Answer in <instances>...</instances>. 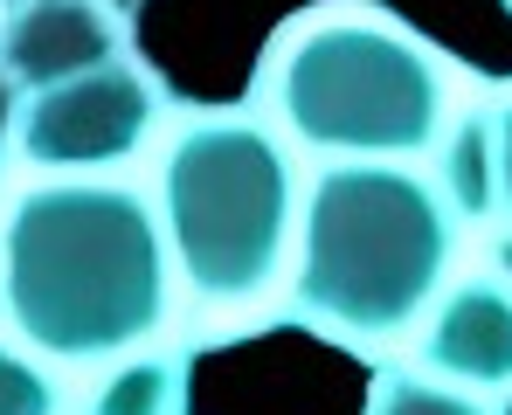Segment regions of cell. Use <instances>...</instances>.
<instances>
[{"label": "cell", "mask_w": 512, "mask_h": 415, "mask_svg": "<svg viewBox=\"0 0 512 415\" xmlns=\"http://www.w3.org/2000/svg\"><path fill=\"white\" fill-rule=\"evenodd\" d=\"M173 249L153 194L104 173H42L0 222V312L56 367H104L167 326Z\"/></svg>", "instance_id": "obj_1"}, {"label": "cell", "mask_w": 512, "mask_h": 415, "mask_svg": "<svg viewBox=\"0 0 512 415\" xmlns=\"http://www.w3.org/2000/svg\"><path fill=\"white\" fill-rule=\"evenodd\" d=\"M457 263V215L409 160H326L298 201L291 319L340 346H395Z\"/></svg>", "instance_id": "obj_2"}, {"label": "cell", "mask_w": 512, "mask_h": 415, "mask_svg": "<svg viewBox=\"0 0 512 415\" xmlns=\"http://www.w3.org/2000/svg\"><path fill=\"white\" fill-rule=\"evenodd\" d=\"M256 104L319 160H423L450 125V70L409 21L333 0L270 35Z\"/></svg>", "instance_id": "obj_3"}, {"label": "cell", "mask_w": 512, "mask_h": 415, "mask_svg": "<svg viewBox=\"0 0 512 415\" xmlns=\"http://www.w3.org/2000/svg\"><path fill=\"white\" fill-rule=\"evenodd\" d=\"M153 208L194 305L243 312L277 291L298 243V166L263 111H201L160 153Z\"/></svg>", "instance_id": "obj_4"}, {"label": "cell", "mask_w": 512, "mask_h": 415, "mask_svg": "<svg viewBox=\"0 0 512 415\" xmlns=\"http://www.w3.org/2000/svg\"><path fill=\"white\" fill-rule=\"evenodd\" d=\"M160 111H167V97H160L153 70L139 56H118L70 83L28 90L14 146L42 173H104V166H125L146 153Z\"/></svg>", "instance_id": "obj_5"}, {"label": "cell", "mask_w": 512, "mask_h": 415, "mask_svg": "<svg viewBox=\"0 0 512 415\" xmlns=\"http://www.w3.org/2000/svg\"><path fill=\"white\" fill-rule=\"evenodd\" d=\"M132 56V28L111 0H21L0 14V70L21 90H49Z\"/></svg>", "instance_id": "obj_6"}, {"label": "cell", "mask_w": 512, "mask_h": 415, "mask_svg": "<svg viewBox=\"0 0 512 415\" xmlns=\"http://www.w3.org/2000/svg\"><path fill=\"white\" fill-rule=\"evenodd\" d=\"M416 360L457 388L492 395V402L512 395V284L506 277L443 284L416 326Z\"/></svg>", "instance_id": "obj_7"}, {"label": "cell", "mask_w": 512, "mask_h": 415, "mask_svg": "<svg viewBox=\"0 0 512 415\" xmlns=\"http://www.w3.org/2000/svg\"><path fill=\"white\" fill-rule=\"evenodd\" d=\"M187 381H194L187 346H139L104 360L84 415H187Z\"/></svg>", "instance_id": "obj_8"}, {"label": "cell", "mask_w": 512, "mask_h": 415, "mask_svg": "<svg viewBox=\"0 0 512 415\" xmlns=\"http://www.w3.org/2000/svg\"><path fill=\"white\" fill-rule=\"evenodd\" d=\"M429 180L443 187L457 222H492V125H485V104H471L443 125Z\"/></svg>", "instance_id": "obj_9"}, {"label": "cell", "mask_w": 512, "mask_h": 415, "mask_svg": "<svg viewBox=\"0 0 512 415\" xmlns=\"http://www.w3.org/2000/svg\"><path fill=\"white\" fill-rule=\"evenodd\" d=\"M367 415H499V402L478 388H457L429 367H381L367 388Z\"/></svg>", "instance_id": "obj_10"}, {"label": "cell", "mask_w": 512, "mask_h": 415, "mask_svg": "<svg viewBox=\"0 0 512 415\" xmlns=\"http://www.w3.org/2000/svg\"><path fill=\"white\" fill-rule=\"evenodd\" d=\"M0 415H63V388L42 353L0 346Z\"/></svg>", "instance_id": "obj_11"}, {"label": "cell", "mask_w": 512, "mask_h": 415, "mask_svg": "<svg viewBox=\"0 0 512 415\" xmlns=\"http://www.w3.org/2000/svg\"><path fill=\"white\" fill-rule=\"evenodd\" d=\"M485 125H492V222L512 229V90L485 97Z\"/></svg>", "instance_id": "obj_12"}, {"label": "cell", "mask_w": 512, "mask_h": 415, "mask_svg": "<svg viewBox=\"0 0 512 415\" xmlns=\"http://www.w3.org/2000/svg\"><path fill=\"white\" fill-rule=\"evenodd\" d=\"M21 104H28V90L0 70V153H7V139H14V125H21Z\"/></svg>", "instance_id": "obj_13"}, {"label": "cell", "mask_w": 512, "mask_h": 415, "mask_svg": "<svg viewBox=\"0 0 512 415\" xmlns=\"http://www.w3.org/2000/svg\"><path fill=\"white\" fill-rule=\"evenodd\" d=\"M111 7H118V14H132V0H111Z\"/></svg>", "instance_id": "obj_14"}, {"label": "cell", "mask_w": 512, "mask_h": 415, "mask_svg": "<svg viewBox=\"0 0 512 415\" xmlns=\"http://www.w3.org/2000/svg\"><path fill=\"white\" fill-rule=\"evenodd\" d=\"M7 7H21V0H0V14H7Z\"/></svg>", "instance_id": "obj_15"}]
</instances>
